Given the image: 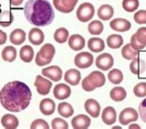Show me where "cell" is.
<instances>
[{"mask_svg":"<svg viewBox=\"0 0 146 129\" xmlns=\"http://www.w3.org/2000/svg\"><path fill=\"white\" fill-rule=\"evenodd\" d=\"M32 91L25 83L10 81L0 91V102L4 108L12 113H20L29 106L32 100Z\"/></svg>","mask_w":146,"mask_h":129,"instance_id":"cell-1","label":"cell"},{"mask_svg":"<svg viewBox=\"0 0 146 129\" xmlns=\"http://www.w3.org/2000/svg\"><path fill=\"white\" fill-rule=\"evenodd\" d=\"M24 15L27 20L36 27L48 26L55 18V11L48 0H29L25 4Z\"/></svg>","mask_w":146,"mask_h":129,"instance_id":"cell-2","label":"cell"},{"mask_svg":"<svg viewBox=\"0 0 146 129\" xmlns=\"http://www.w3.org/2000/svg\"><path fill=\"white\" fill-rule=\"evenodd\" d=\"M94 12V7L91 3H82L77 9V18L80 22H88L93 18Z\"/></svg>","mask_w":146,"mask_h":129,"instance_id":"cell-3","label":"cell"},{"mask_svg":"<svg viewBox=\"0 0 146 129\" xmlns=\"http://www.w3.org/2000/svg\"><path fill=\"white\" fill-rule=\"evenodd\" d=\"M75 66L79 68H88L94 63V56L88 52H82L75 56Z\"/></svg>","mask_w":146,"mask_h":129,"instance_id":"cell-4","label":"cell"},{"mask_svg":"<svg viewBox=\"0 0 146 129\" xmlns=\"http://www.w3.org/2000/svg\"><path fill=\"white\" fill-rule=\"evenodd\" d=\"M139 118V115L135 109L125 108L119 115V123L122 126H128L129 123L135 122Z\"/></svg>","mask_w":146,"mask_h":129,"instance_id":"cell-5","label":"cell"},{"mask_svg":"<svg viewBox=\"0 0 146 129\" xmlns=\"http://www.w3.org/2000/svg\"><path fill=\"white\" fill-rule=\"evenodd\" d=\"M79 0H53V5L62 13H70L73 11Z\"/></svg>","mask_w":146,"mask_h":129,"instance_id":"cell-6","label":"cell"},{"mask_svg":"<svg viewBox=\"0 0 146 129\" xmlns=\"http://www.w3.org/2000/svg\"><path fill=\"white\" fill-rule=\"evenodd\" d=\"M34 86L36 87L37 92L40 95H47L50 92L52 88V82L48 79L43 78L42 76L38 75L36 77L35 81H34Z\"/></svg>","mask_w":146,"mask_h":129,"instance_id":"cell-7","label":"cell"},{"mask_svg":"<svg viewBox=\"0 0 146 129\" xmlns=\"http://www.w3.org/2000/svg\"><path fill=\"white\" fill-rule=\"evenodd\" d=\"M95 64H96V66L99 69H101L103 71H107L113 66L114 58L110 54L105 53V54L100 55L96 58V60H95Z\"/></svg>","mask_w":146,"mask_h":129,"instance_id":"cell-8","label":"cell"},{"mask_svg":"<svg viewBox=\"0 0 146 129\" xmlns=\"http://www.w3.org/2000/svg\"><path fill=\"white\" fill-rule=\"evenodd\" d=\"M42 74L44 77L51 79L52 81H59L62 78V70L57 66H51L42 70Z\"/></svg>","mask_w":146,"mask_h":129,"instance_id":"cell-9","label":"cell"},{"mask_svg":"<svg viewBox=\"0 0 146 129\" xmlns=\"http://www.w3.org/2000/svg\"><path fill=\"white\" fill-rule=\"evenodd\" d=\"M110 28L113 31H116L118 32H125L130 30L131 24H130V22L128 20L118 18H115V20H113L110 22Z\"/></svg>","mask_w":146,"mask_h":129,"instance_id":"cell-10","label":"cell"},{"mask_svg":"<svg viewBox=\"0 0 146 129\" xmlns=\"http://www.w3.org/2000/svg\"><path fill=\"white\" fill-rule=\"evenodd\" d=\"M54 96L57 100H65L68 99L71 94V90L68 85L64 84V83H60V84L56 85L55 89L53 90Z\"/></svg>","mask_w":146,"mask_h":129,"instance_id":"cell-11","label":"cell"},{"mask_svg":"<svg viewBox=\"0 0 146 129\" xmlns=\"http://www.w3.org/2000/svg\"><path fill=\"white\" fill-rule=\"evenodd\" d=\"M84 108H85V111L94 118H97L100 115V111H101V106L94 99L87 100L84 103Z\"/></svg>","mask_w":146,"mask_h":129,"instance_id":"cell-12","label":"cell"},{"mask_svg":"<svg viewBox=\"0 0 146 129\" xmlns=\"http://www.w3.org/2000/svg\"><path fill=\"white\" fill-rule=\"evenodd\" d=\"M71 124L74 129H87L91 124V119L85 115H79L71 120Z\"/></svg>","mask_w":146,"mask_h":129,"instance_id":"cell-13","label":"cell"},{"mask_svg":"<svg viewBox=\"0 0 146 129\" xmlns=\"http://www.w3.org/2000/svg\"><path fill=\"white\" fill-rule=\"evenodd\" d=\"M102 120L107 126H112L117 121V112L113 107L108 106L103 110Z\"/></svg>","mask_w":146,"mask_h":129,"instance_id":"cell-14","label":"cell"},{"mask_svg":"<svg viewBox=\"0 0 146 129\" xmlns=\"http://www.w3.org/2000/svg\"><path fill=\"white\" fill-rule=\"evenodd\" d=\"M68 45L73 51H80L85 46V40L80 34H73L68 39Z\"/></svg>","mask_w":146,"mask_h":129,"instance_id":"cell-15","label":"cell"},{"mask_svg":"<svg viewBox=\"0 0 146 129\" xmlns=\"http://www.w3.org/2000/svg\"><path fill=\"white\" fill-rule=\"evenodd\" d=\"M88 79L92 85H93L95 89L101 88L106 83V77L102 72L100 71H93L92 73L88 76Z\"/></svg>","mask_w":146,"mask_h":129,"instance_id":"cell-16","label":"cell"},{"mask_svg":"<svg viewBox=\"0 0 146 129\" xmlns=\"http://www.w3.org/2000/svg\"><path fill=\"white\" fill-rule=\"evenodd\" d=\"M40 111L41 113H43L44 115H51L55 112V109H56V103L55 101L51 99L46 98V99H44L42 100L40 102Z\"/></svg>","mask_w":146,"mask_h":129,"instance_id":"cell-17","label":"cell"},{"mask_svg":"<svg viewBox=\"0 0 146 129\" xmlns=\"http://www.w3.org/2000/svg\"><path fill=\"white\" fill-rule=\"evenodd\" d=\"M29 41L32 44L40 45L44 41V34L40 29L33 28L29 32Z\"/></svg>","mask_w":146,"mask_h":129,"instance_id":"cell-18","label":"cell"},{"mask_svg":"<svg viewBox=\"0 0 146 129\" xmlns=\"http://www.w3.org/2000/svg\"><path fill=\"white\" fill-rule=\"evenodd\" d=\"M80 72L77 69H70L68 70L64 76V79L67 83L72 86H77L80 82Z\"/></svg>","mask_w":146,"mask_h":129,"instance_id":"cell-19","label":"cell"},{"mask_svg":"<svg viewBox=\"0 0 146 129\" xmlns=\"http://www.w3.org/2000/svg\"><path fill=\"white\" fill-rule=\"evenodd\" d=\"M1 124L6 129H15L19 126V120L15 115L7 113L1 118Z\"/></svg>","mask_w":146,"mask_h":129,"instance_id":"cell-20","label":"cell"},{"mask_svg":"<svg viewBox=\"0 0 146 129\" xmlns=\"http://www.w3.org/2000/svg\"><path fill=\"white\" fill-rule=\"evenodd\" d=\"M9 40L11 43L15 45H21L26 40V33L23 30L21 29H16L10 33Z\"/></svg>","mask_w":146,"mask_h":129,"instance_id":"cell-21","label":"cell"},{"mask_svg":"<svg viewBox=\"0 0 146 129\" xmlns=\"http://www.w3.org/2000/svg\"><path fill=\"white\" fill-rule=\"evenodd\" d=\"M129 69L131 71V73L134 75L143 74L146 69V63L143 59L134 58L132 59L131 63L129 64Z\"/></svg>","mask_w":146,"mask_h":129,"instance_id":"cell-22","label":"cell"},{"mask_svg":"<svg viewBox=\"0 0 146 129\" xmlns=\"http://www.w3.org/2000/svg\"><path fill=\"white\" fill-rule=\"evenodd\" d=\"M88 48L90 49L91 52L94 53L103 52V50L105 49V43L101 38L93 37L88 41Z\"/></svg>","mask_w":146,"mask_h":129,"instance_id":"cell-23","label":"cell"},{"mask_svg":"<svg viewBox=\"0 0 146 129\" xmlns=\"http://www.w3.org/2000/svg\"><path fill=\"white\" fill-rule=\"evenodd\" d=\"M97 16L102 20H109L114 16V9L110 5H103L99 7Z\"/></svg>","mask_w":146,"mask_h":129,"instance_id":"cell-24","label":"cell"},{"mask_svg":"<svg viewBox=\"0 0 146 129\" xmlns=\"http://www.w3.org/2000/svg\"><path fill=\"white\" fill-rule=\"evenodd\" d=\"M57 112L64 118H70L74 113V110L68 102H61L57 106Z\"/></svg>","mask_w":146,"mask_h":129,"instance_id":"cell-25","label":"cell"},{"mask_svg":"<svg viewBox=\"0 0 146 129\" xmlns=\"http://www.w3.org/2000/svg\"><path fill=\"white\" fill-rule=\"evenodd\" d=\"M33 56H34V53L32 46H30V45H24V46L21 47V49L20 50V57L22 61L25 63L32 62Z\"/></svg>","mask_w":146,"mask_h":129,"instance_id":"cell-26","label":"cell"},{"mask_svg":"<svg viewBox=\"0 0 146 129\" xmlns=\"http://www.w3.org/2000/svg\"><path fill=\"white\" fill-rule=\"evenodd\" d=\"M127 97V91L122 87H115L110 90V98L115 101H122Z\"/></svg>","mask_w":146,"mask_h":129,"instance_id":"cell-27","label":"cell"},{"mask_svg":"<svg viewBox=\"0 0 146 129\" xmlns=\"http://www.w3.org/2000/svg\"><path fill=\"white\" fill-rule=\"evenodd\" d=\"M39 54L41 55V56H43L44 58L47 60H51L52 61L54 55L56 54V48L53 44L46 43L40 49Z\"/></svg>","mask_w":146,"mask_h":129,"instance_id":"cell-28","label":"cell"},{"mask_svg":"<svg viewBox=\"0 0 146 129\" xmlns=\"http://www.w3.org/2000/svg\"><path fill=\"white\" fill-rule=\"evenodd\" d=\"M106 43L108 47L111 49H117L122 46L123 44V38L118 34H111L107 37Z\"/></svg>","mask_w":146,"mask_h":129,"instance_id":"cell-29","label":"cell"},{"mask_svg":"<svg viewBox=\"0 0 146 129\" xmlns=\"http://www.w3.org/2000/svg\"><path fill=\"white\" fill-rule=\"evenodd\" d=\"M14 21V16L9 10H4L0 12V26L6 28L9 27Z\"/></svg>","mask_w":146,"mask_h":129,"instance_id":"cell-30","label":"cell"},{"mask_svg":"<svg viewBox=\"0 0 146 129\" xmlns=\"http://www.w3.org/2000/svg\"><path fill=\"white\" fill-rule=\"evenodd\" d=\"M17 57V50L13 46H7L2 50V58L4 61L13 62Z\"/></svg>","mask_w":146,"mask_h":129,"instance_id":"cell-31","label":"cell"},{"mask_svg":"<svg viewBox=\"0 0 146 129\" xmlns=\"http://www.w3.org/2000/svg\"><path fill=\"white\" fill-rule=\"evenodd\" d=\"M68 31L66 28H59L54 33V39L57 43H64L68 39Z\"/></svg>","mask_w":146,"mask_h":129,"instance_id":"cell-32","label":"cell"},{"mask_svg":"<svg viewBox=\"0 0 146 129\" xmlns=\"http://www.w3.org/2000/svg\"><path fill=\"white\" fill-rule=\"evenodd\" d=\"M107 78H108L109 81L113 84H119L123 81V74L119 69L114 68L112 69L108 74H107Z\"/></svg>","mask_w":146,"mask_h":129,"instance_id":"cell-33","label":"cell"},{"mask_svg":"<svg viewBox=\"0 0 146 129\" xmlns=\"http://www.w3.org/2000/svg\"><path fill=\"white\" fill-rule=\"evenodd\" d=\"M88 31L92 35H100L104 31V25L100 20H94L90 22Z\"/></svg>","mask_w":146,"mask_h":129,"instance_id":"cell-34","label":"cell"},{"mask_svg":"<svg viewBox=\"0 0 146 129\" xmlns=\"http://www.w3.org/2000/svg\"><path fill=\"white\" fill-rule=\"evenodd\" d=\"M121 55L123 56V58H125L127 60H132L137 57L138 52L136 50H134V49L130 46V43H128L122 48Z\"/></svg>","mask_w":146,"mask_h":129,"instance_id":"cell-35","label":"cell"},{"mask_svg":"<svg viewBox=\"0 0 146 129\" xmlns=\"http://www.w3.org/2000/svg\"><path fill=\"white\" fill-rule=\"evenodd\" d=\"M139 0H123L122 7L127 12H133L139 7Z\"/></svg>","mask_w":146,"mask_h":129,"instance_id":"cell-36","label":"cell"},{"mask_svg":"<svg viewBox=\"0 0 146 129\" xmlns=\"http://www.w3.org/2000/svg\"><path fill=\"white\" fill-rule=\"evenodd\" d=\"M133 92L137 97H145L146 96V82H140L134 87Z\"/></svg>","mask_w":146,"mask_h":129,"instance_id":"cell-37","label":"cell"},{"mask_svg":"<svg viewBox=\"0 0 146 129\" xmlns=\"http://www.w3.org/2000/svg\"><path fill=\"white\" fill-rule=\"evenodd\" d=\"M51 127L53 129H68V124L66 121L61 118H54L51 123Z\"/></svg>","mask_w":146,"mask_h":129,"instance_id":"cell-38","label":"cell"},{"mask_svg":"<svg viewBox=\"0 0 146 129\" xmlns=\"http://www.w3.org/2000/svg\"><path fill=\"white\" fill-rule=\"evenodd\" d=\"M31 129H49V126L44 120L36 119L31 124Z\"/></svg>","mask_w":146,"mask_h":129,"instance_id":"cell-39","label":"cell"},{"mask_svg":"<svg viewBox=\"0 0 146 129\" xmlns=\"http://www.w3.org/2000/svg\"><path fill=\"white\" fill-rule=\"evenodd\" d=\"M134 20L138 24H146V10L137 11L134 15Z\"/></svg>","mask_w":146,"mask_h":129,"instance_id":"cell-40","label":"cell"},{"mask_svg":"<svg viewBox=\"0 0 146 129\" xmlns=\"http://www.w3.org/2000/svg\"><path fill=\"white\" fill-rule=\"evenodd\" d=\"M135 36L141 43H143L146 46V27L140 28L135 33Z\"/></svg>","mask_w":146,"mask_h":129,"instance_id":"cell-41","label":"cell"},{"mask_svg":"<svg viewBox=\"0 0 146 129\" xmlns=\"http://www.w3.org/2000/svg\"><path fill=\"white\" fill-rule=\"evenodd\" d=\"M130 46H131L134 50L140 51V50H143V49L145 47V45L141 43L140 41L137 40L135 34H133V35L131 36V38H130Z\"/></svg>","mask_w":146,"mask_h":129,"instance_id":"cell-42","label":"cell"},{"mask_svg":"<svg viewBox=\"0 0 146 129\" xmlns=\"http://www.w3.org/2000/svg\"><path fill=\"white\" fill-rule=\"evenodd\" d=\"M139 113L140 117L144 123H146V98L139 105Z\"/></svg>","mask_w":146,"mask_h":129,"instance_id":"cell-43","label":"cell"},{"mask_svg":"<svg viewBox=\"0 0 146 129\" xmlns=\"http://www.w3.org/2000/svg\"><path fill=\"white\" fill-rule=\"evenodd\" d=\"M52 61L51 60H47L44 58L43 56H41V55L39 54V52L37 53L36 55V57H35V63L38 66H46V64H50Z\"/></svg>","mask_w":146,"mask_h":129,"instance_id":"cell-44","label":"cell"},{"mask_svg":"<svg viewBox=\"0 0 146 129\" xmlns=\"http://www.w3.org/2000/svg\"><path fill=\"white\" fill-rule=\"evenodd\" d=\"M82 89L85 90V91H93V90H95L94 87L90 83L89 79H88V77H86L82 80Z\"/></svg>","mask_w":146,"mask_h":129,"instance_id":"cell-45","label":"cell"},{"mask_svg":"<svg viewBox=\"0 0 146 129\" xmlns=\"http://www.w3.org/2000/svg\"><path fill=\"white\" fill-rule=\"evenodd\" d=\"M7 33L0 30V45L5 44L7 43Z\"/></svg>","mask_w":146,"mask_h":129,"instance_id":"cell-46","label":"cell"},{"mask_svg":"<svg viewBox=\"0 0 146 129\" xmlns=\"http://www.w3.org/2000/svg\"><path fill=\"white\" fill-rule=\"evenodd\" d=\"M22 2H23V0H10V4L14 7L20 6Z\"/></svg>","mask_w":146,"mask_h":129,"instance_id":"cell-47","label":"cell"},{"mask_svg":"<svg viewBox=\"0 0 146 129\" xmlns=\"http://www.w3.org/2000/svg\"><path fill=\"white\" fill-rule=\"evenodd\" d=\"M134 127H136V128H141L138 124H131V126H129V128L131 129V128H134Z\"/></svg>","mask_w":146,"mask_h":129,"instance_id":"cell-48","label":"cell"},{"mask_svg":"<svg viewBox=\"0 0 146 129\" xmlns=\"http://www.w3.org/2000/svg\"><path fill=\"white\" fill-rule=\"evenodd\" d=\"M0 12H1V11H0Z\"/></svg>","mask_w":146,"mask_h":129,"instance_id":"cell-49","label":"cell"}]
</instances>
